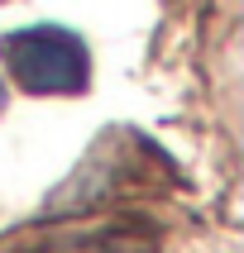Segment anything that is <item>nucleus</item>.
Masks as SVG:
<instances>
[{
  "mask_svg": "<svg viewBox=\"0 0 244 253\" xmlns=\"http://www.w3.org/2000/svg\"><path fill=\"white\" fill-rule=\"evenodd\" d=\"M0 110H5V82H0Z\"/></svg>",
  "mask_w": 244,
  "mask_h": 253,
  "instance_id": "f03ea898",
  "label": "nucleus"
},
{
  "mask_svg": "<svg viewBox=\"0 0 244 253\" xmlns=\"http://www.w3.org/2000/svg\"><path fill=\"white\" fill-rule=\"evenodd\" d=\"M5 72L29 96H82L91 86V53L62 24H29L0 39Z\"/></svg>",
  "mask_w": 244,
  "mask_h": 253,
  "instance_id": "f257e3e1",
  "label": "nucleus"
}]
</instances>
